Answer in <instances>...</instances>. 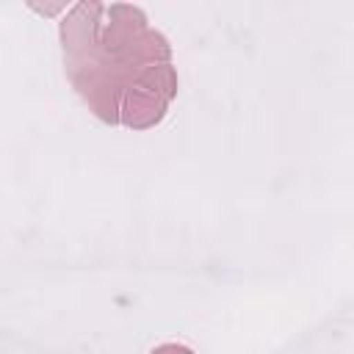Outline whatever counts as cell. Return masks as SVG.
Listing matches in <instances>:
<instances>
[{"instance_id": "cell-1", "label": "cell", "mask_w": 354, "mask_h": 354, "mask_svg": "<svg viewBox=\"0 0 354 354\" xmlns=\"http://www.w3.org/2000/svg\"><path fill=\"white\" fill-rule=\"evenodd\" d=\"M108 14V22L100 28V39H97V47L102 55H122L144 30H147V17L141 8H133V6H111L105 8Z\"/></svg>"}, {"instance_id": "cell-2", "label": "cell", "mask_w": 354, "mask_h": 354, "mask_svg": "<svg viewBox=\"0 0 354 354\" xmlns=\"http://www.w3.org/2000/svg\"><path fill=\"white\" fill-rule=\"evenodd\" d=\"M105 8L97 3H80L69 11V17L61 25V41L64 50L72 58L88 55L91 50H97V39H100V14Z\"/></svg>"}, {"instance_id": "cell-3", "label": "cell", "mask_w": 354, "mask_h": 354, "mask_svg": "<svg viewBox=\"0 0 354 354\" xmlns=\"http://www.w3.org/2000/svg\"><path fill=\"white\" fill-rule=\"evenodd\" d=\"M166 113V100L152 94L149 88H141V86H127L124 94H122V102H119V119L133 127V130H147L152 124H158Z\"/></svg>"}, {"instance_id": "cell-4", "label": "cell", "mask_w": 354, "mask_h": 354, "mask_svg": "<svg viewBox=\"0 0 354 354\" xmlns=\"http://www.w3.org/2000/svg\"><path fill=\"white\" fill-rule=\"evenodd\" d=\"M133 86H141V88H149L152 94L163 97L166 102L177 94V75L169 64H155V66H147L138 72L136 83Z\"/></svg>"}, {"instance_id": "cell-5", "label": "cell", "mask_w": 354, "mask_h": 354, "mask_svg": "<svg viewBox=\"0 0 354 354\" xmlns=\"http://www.w3.org/2000/svg\"><path fill=\"white\" fill-rule=\"evenodd\" d=\"M152 354H194V351L185 346H177V343H166V346H158Z\"/></svg>"}]
</instances>
